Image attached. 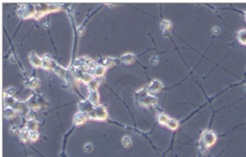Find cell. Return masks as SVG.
<instances>
[{
	"label": "cell",
	"instance_id": "cell-1",
	"mask_svg": "<svg viewBox=\"0 0 246 157\" xmlns=\"http://www.w3.org/2000/svg\"><path fill=\"white\" fill-rule=\"evenodd\" d=\"M217 141V135L214 131L212 130H205L202 135H201V146L203 147V148H209L211 147Z\"/></svg>",
	"mask_w": 246,
	"mask_h": 157
},
{
	"label": "cell",
	"instance_id": "cell-2",
	"mask_svg": "<svg viewBox=\"0 0 246 157\" xmlns=\"http://www.w3.org/2000/svg\"><path fill=\"white\" fill-rule=\"evenodd\" d=\"M36 13V9L33 5L31 4H22L20 6L18 10V14L21 18H29Z\"/></svg>",
	"mask_w": 246,
	"mask_h": 157
},
{
	"label": "cell",
	"instance_id": "cell-3",
	"mask_svg": "<svg viewBox=\"0 0 246 157\" xmlns=\"http://www.w3.org/2000/svg\"><path fill=\"white\" fill-rule=\"evenodd\" d=\"M89 117L94 120H101V121L106 120L107 117V112L106 110V107H104L102 105L95 107L92 113L89 114Z\"/></svg>",
	"mask_w": 246,
	"mask_h": 157
},
{
	"label": "cell",
	"instance_id": "cell-4",
	"mask_svg": "<svg viewBox=\"0 0 246 157\" xmlns=\"http://www.w3.org/2000/svg\"><path fill=\"white\" fill-rule=\"evenodd\" d=\"M139 96L141 97L140 98L141 104L144 106L152 105L156 103V98L153 95H150L148 91H145L143 89L139 92Z\"/></svg>",
	"mask_w": 246,
	"mask_h": 157
},
{
	"label": "cell",
	"instance_id": "cell-5",
	"mask_svg": "<svg viewBox=\"0 0 246 157\" xmlns=\"http://www.w3.org/2000/svg\"><path fill=\"white\" fill-rule=\"evenodd\" d=\"M89 118V115L87 113L80 111L77 114H75V115L73 117V123L75 125H82Z\"/></svg>",
	"mask_w": 246,
	"mask_h": 157
},
{
	"label": "cell",
	"instance_id": "cell-6",
	"mask_svg": "<svg viewBox=\"0 0 246 157\" xmlns=\"http://www.w3.org/2000/svg\"><path fill=\"white\" fill-rule=\"evenodd\" d=\"M163 88V84L161 81L158 80H154L153 81H151V83L150 84L147 91L150 93V94H154V93H157L158 91H160Z\"/></svg>",
	"mask_w": 246,
	"mask_h": 157
},
{
	"label": "cell",
	"instance_id": "cell-7",
	"mask_svg": "<svg viewBox=\"0 0 246 157\" xmlns=\"http://www.w3.org/2000/svg\"><path fill=\"white\" fill-rule=\"evenodd\" d=\"M30 62L35 67H42V59L34 53L31 54L30 55Z\"/></svg>",
	"mask_w": 246,
	"mask_h": 157
},
{
	"label": "cell",
	"instance_id": "cell-8",
	"mask_svg": "<svg viewBox=\"0 0 246 157\" xmlns=\"http://www.w3.org/2000/svg\"><path fill=\"white\" fill-rule=\"evenodd\" d=\"M30 134L31 131L27 128L22 129L20 131V139L23 143H26L28 140H30Z\"/></svg>",
	"mask_w": 246,
	"mask_h": 157
},
{
	"label": "cell",
	"instance_id": "cell-9",
	"mask_svg": "<svg viewBox=\"0 0 246 157\" xmlns=\"http://www.w3.org/2000/svg\"><path fill=\"white\" fill-rule=\"evenodd\" d=\"M99 100H100V96L97 92V90L95 91H91L90 95H89V101H91L93 105H96L99 104Z\"/></svg>",
	"mask_w": 246,
	"mask_h": 157
},
{
	"label": "cell",
	"instance_id": "cell-10",
	"mask_svg": "<svg viewBox=\"0 0 246 157\" xmlns=\"http://www.w3.org/2000/svg\"><path fill=\"white\" fill-rule=\"evenodd\" d=\"M121 60L125 64H131L135 60V56L133 54H125L124 55H123L121 57Z\"/></svg>",
	"mask_w": 246,
	"mask_h": 157
},
{
	"label": "cell",
	"instance_id": "cell-11",
	"mask_svg": "<svg viewBox=\"0 0 246 157\" xmlns=\"http://www.w3.org/2000/svg\"><path fill=\"white\" fill-rule=\"evenodd\" d=\"M237 39H238V41L240 42L242 45L246 46V30H241L238 32L237 33Z\"/></svg>",
	"mask_w": 246,
	"mask_h": 157
},
{
	"label": "cell",
	"instance_id": "cell-12",
	"mask_svg": "<svg viewBox=\"0 0 246 157\" xmlns=\"http://www.w3.org/2000/svg\"><path fill=\"white\" fill-rule=\"evenodd\" d=\"M15 115V110L12 107H6L4 110V116L6 119H12Z\"/></svg>",
	"mask_w": 246,
	"mask_h": 157
},
{
	"label": "cell",
	"instance_id": "cell-13",
	"mask_svg": "<svg viewBox=\"0 0 246 157\" xmlns=\"http://www.w3.org/2000/svg\"><path fill=\"white\" fill-rule=\"evenodd\" d=\"M52 63H53V62L50 58H49V55H45L42 59V68L48 70V69L51 68Z\"/></svg>",
	"mask_w": 246,
	"mask_h": 157
},
{
	"label": "cell",
	"instance_id": "cell-14",
	"mask_svg": "<svg viewBox=\"0 0 246 157\" xmlns=\"http://www.w3.org/2000/svg\"><path fill=\"white\" fill-rule=\"evenodd\" d=\"M166 126L171 129V130H175L178 127H179V121L177 120H174V119H172L170 118L166 123Z\"/></svg>",
	"mask_w": 246,
	"mask_h": 157
},
{
	"label": "cell",
	"instance_id": "cell-15",
	"mask_svg": "<svg viewBox=\"0 0 246 157\" xmlns=\"http://www.w3.org/2000/svg\"><path fill=\"white\" fill-rule=\"evenodd\" d=\"M38 122L35 121V120H29L28 122H27V125L26 128L30 130V131H37V129H38Z\"/></svg>",
	"mask_w": 246,
	"mask_h": 157
},
{
	"label": "cell",
	"instance_id": "cell-16",
	"mask_svg": "<svg viewBox=\"0 0 246 157\" xmlns=\"http://www.w3.org/2000/svg\"><path fill=\"white\" fill-rule=\"evenodd\" d=\"M171 28H172V23L169 21L164 20V21L161 22V29H162V31L164 32H170Z\"/></svg>",
	"mask_w": 246,
	"mask_h": 157
},
{
	"label": "cell",
	"instance_id": "cell-17",
	"mask_svg": "<svg viewBox=\"0 0 246 157\" xmlns=\"http://www.w3.org/2000/svg\"><path fill=\"white\" fill-rule=\"evenodd\" d=\"M40 84L39 80L37 79H31V80H29L28 81L25 82V86L27 88H35L38 87V85Z\"/></svg>",
	"mask_w": 246,
	"mask_h": 157
},
{
	"label": "cell",
	"instance_id": "cell-18",
	"mask_svg": "<svg viewBox=\"0 0 246 157\" xmlns=\"http://www.w3.org/2000/svg\"><path fill=\"white\" fill-rule=\"evenodd\" d=\"M169 119H170V118L166 115V114H159L158 115V122H159L160 124H162V125H166V123H167V121H168Z\"/></svg>",
	"mask_w": 246,
	"mask_h": 157
},
{
	"label": "cell",
	"instance_id": "cell-19",
	"mask_svg": "<svg viewBox=\"0 0 246 157\" xmlns=\"http://www.w3.org/2000/svg\"><path fill=\"white\" fill-rule=\"evenodd\" d=\"M53 70H54V72L56 73L57 74V75H59V76H61V77H64L65 75V73H66V71L64 68H62V67L58 66V65H56V64L54 65Z\"/></svg>",
	"mask_w": 246,
	"mask_h": 157
},
{
	"label": "cell",
	"instance_id": "cell-20",
	"mask_svg": "<svg viewBox=\"0 0 246 157\" xmlns=\"http://www.w3.org/2000/svg\"><path fill=\"white\" fill-rule=\"evenodd\" d=\"M93 80L89 83V88L91 89V91H95L97 89L98 86L101 82V80Z\"/></svg>",
	"mask_w": 246,
	"mask_h": 157
},
{
	"label": "cell",
	"instance_id": "cell-21",
	"mask_svg": "<svg viewBox=\"0 0 246 157\" xmlns=\"http://www.w3.org/2000/svg\"><path fill=\"white\" fill-rule=\"evenodd\" d=\"M105 71H106V68H105L104 66H101V65H98V67L95 69L94 73H95V75H96V76L100 77V76H101V75L104 74Z\"/></svg>",
	"mask_w": 246,
	"mask_h": 157
},
{
	"label": "cell",
	"instance_id": "cell-22",
	"mask_svg": "<svg viewBox=\"0 0 246 157\" xmlns=\"http://www.w3.org/2000/svg\"><path fill=\"white\" fill-rule=\"evenodd\" d=\"M122 143H123V146L124 147H130L132 146V139L130 136H123V139H122Z\"/></svg>",
	"mask_w": 246,
	"mask_h": 157
},
{
	"label": "cell",
	"instance_id": "cell-23",
	"mask_svg": "<svg viewBox=\"0 0 246 157\" xmlns=\"http://www.w3.org/2000/svg\"><path fill=\"white\" fill-rule=\"evenodd\" d=\"M39 138V134L37 133V131H31V134H30V141L31 142H35L37 141Z\"/></svg>",
	"mask_w": 246,
	"mask_h": 157
},
{
	"label": "cell",
	"instance_id": "cell-24",
	"mask_svg": "<svg viewBox=\"0 0 246 157\" xmlns=\"http://www.w3.org/2000/svg\"><path fill=\"white\" fill-rule=\"evenodd\" d=\"M14 92H15V88H9L6 89V90L4 91V94H5V96H12V95L14 94Z\"/></svg>",
	"mask_w": 246,
	"mask_h": 157
},
{
	"label": "cell",
	"instance_id": "cell-25",
	"mask_svg": "<svg viewBox=\"0 0 246 157\" xmlns=\"http://www.w3.org/2000/svg\"><path fill=\"white\" fill-rule=\"evenodd\" d=\"M83 149H84V151H85L86 153H90V152H92V149H93L92 145L91 143H88V144H86V145L84 146Z\"/></svg>",
	"mask_w": 246,
	"mask_h": 157
},
{
	"label": "cell",
	"instance_id": "cell-26",
	"mask_svg": "<svg viewBox=\"0 0 246 157\" xmlns=\"http://www.w3.org/2000/svg\"><path fill=\"white\" fill-rule=\"evenodd\" d=\"M18 133V128L16 126H12L10 129V134L12 136H15Z\"/></svg>",
	"mask_w": 246,
	"mask_h": 157
},
{
	"label": "cell",
	"instance_id": "cell-27",
	"mask_svg": "<svg viewBox=\"0 0 246 157\" xmlns=\"http://www.w3.org/2000/svg\"><path fill=\"white\" fill-rule=\"evenodd\" d=\"M104 63H105V65H107V66H112L114 63H115V61H114L113 59H111V58H107V59L105 60Z\"/></svg>",
	"mask_w": 246,
	"mask_h": 157
},
{
	"label": "cell",
	"instance_id": "cell-28",
	"mask_svg": "<svg viewBox=\"0 0 246 157\" xmlns=\"http://www.w3.org/2000/svg\"><path fill=\"white\" fill-rule=\"evenodd\" d=\"M158 57L154 56V57H152V58H151V61H150V63H151V64H153V65H155V64H157V63H158Z\"/></svg>",
	"mask_w": 246,
	"mask_h": 157
},
{
	"label": "cell",
	"instance_id": "cell-29",
	"mask_svg": "<svg viewBox=\"0 0 246 157\" xmlns=\"http://www.w3.org/2000/svg\"><path fill=\"white\" fill-rule=\"evenodd\" d=\"M244 17H245V20H246V12L244 13Z\"/></svg>",
	"mask_w": 246,
	"mask_h": 157
}]
</instances>
